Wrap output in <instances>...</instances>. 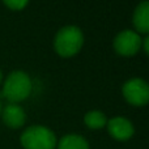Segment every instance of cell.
I'll list each match as a JSON object with an SVG mask.
<instances>
[{"mask_svg":"<svg viewBox=\"0 0 149 149\" xmlns=\"http://www.w3.org/2000/svg\"><path fill=\"white\" fill-rule=\"evenodd\" d=\"M84 45V34L79 26L65 25L54 37V50L63 58H71L80 52Z\"/></svg>","mask_w":149,"mask_h":149,"instance_id":"cell-1","label":"cell"},{"mask_svg":"<svg viewBox=\"0 0 149 149\" xmlns=\"http://www.w3.org/2000/svg\"><path fill=\"white\" fill-rule=\"evenodd\" d=\"M31 79L24 71H13L7 76L3 86V95L10 103H17L26 100L31 93Z\"/></svg>","mask_w":149,"mask_h":149,"instance_id":"cell-2","label":"cell"},{"mask_svg":"<svg viewBox=\"0 0 149 149\" xmlns=\"http://www.w3.org/2000/svg\"><path fill=\"white\" fill-rule=\"evenodd\" d=\"M20 140L24 149H55L58 144L55 134L45 126L28 127Z\"/></svg>","mask_w":149,"mask_h":149,"instance_id":"cell-3","label":"cell"},{"mask_svg":"<svg viewBox=\"0 0 149 149\" xmlns=\"http://www.w3.org/2000/svg\"><path fill=\"white\" fill-rule=\"evenodd\" d=\"M124 100L132 106H145L149 103V84L144 79L134 77L122 86Z\"/></svg>","mask_w":149,"mask_h":149,"instance_id":"cell-4","label":"cell"},{"mask_svg":"<svg viewBox=\"0 0 149 149\" xmlns=\"http://www.w3.org/2000/svg\"><path fill=\"white\" fill-rule=\"evenodd\" d=\"M141 37L137 31L126 29V30L119 31L114 38V50L118 55L122 56H132L137 54L141 49Z\"/></svg>","mask_w":149,"mask_h":149,"instance_id":"cell-5","label":"cell"},{"mask_svg":"<svg viewBox=\"0 0 149 149\" xmlns=\"http://www.w3.org/2000/svg\"><path fill=\"white\" fill-rule=\"evenodd\" d=\"M107 131L111 136L118 141H126L131 139L135 134L134 124L130 119L124 116H115L107 120Z\"/></svg>","mask_w":149,"mask_h":149,"instance_id":"cell-6","label":"cell"},{"mask_svg":"<svg viewBox=\"0 0 149 149\" xmlns=\"http://www.w3.org/2000/svg\"><path fill=\"white\" fill-rule=\"evenodd\" d=\"M1 118L5 126L17 130L25 124L26 114L24 109L17 103H9L1 110Z\"/></svg>","mask_w":149,"mask_h":149,"instance_id":"cell-7","label":"cell"},{"mask_svg":"<svg viewBox=\"0 0 149 149\" xmlns=\"http://www.w3.org/2000/svg\"><path fill=\"white\" fill-rule=\"evenodd\" d=\"M132 22L137 33L149 34V0L139 3L132 15Z\"/></svg>","mask_w":149,"mask_h":149,"instance_id":"cell-8","label":"cell"},{"mask_svg":"<svg viewBox=\"0 0 149 149\" xmlns=\"http://www.w3.org/2000/svg\"><path fill=\"white\" fill-rule=\"evenodd\" d=\"M58 149H89V144L82 136L70 134L63 136L56 144Z\"/></svg>","mask_w":149,"mask_h":149,"instance_id":"cell-9","label":"cell"},{"mask_svg":"<svg viewBox=\"0 0 149 149\" xmlns=\"http://www.w3.org/2000/svg\"><path fill=\"white\" fill-rule=\"evenodd\" d=\"M84 123L90 130H100L107 124V118L100 110H90L85 114Z\"/></svg>","mask_w":149,"mask_h":149,"instance_id":"cell-10","label":"cell"},{"mask_svg":"<svg viewBox=\"0 0 149 149\" xmlns=\"http://www.w3.org/2000/svg\"><path fill=\"white\" fill-rule=\"evenodd\" d=\"M3 1H4V4L7 5L8 8H10V9L21 10L28 5L29 0H3Z\"/></svg>","mask_w":149,"mask_h":149,"instance_id":"cell-11","label":"cell"},{"mask_svg":"<svg viewBox=\"0 0 149 149\" xmlns=\"http://www.w3.org/2000/svg\"><path fill=\"white\" fill-rule=\"evenodd\" d=\"M141 47H143V50L145 51V54H148L149 55V34L147 37H145L144 39H143V42H141Z\"/></svg>","mask_w":149,"mask_h":149,"instance_id":"cell-12","label":"cell"},{"mask_svg":"<svg viewBox=\"0 0 149 149\" xmlns=\"http://www.w3.org/2000/svg\"><path fill=\"white\" fill-rule=\"evenodd\" d=\"M1 80H3V73H1V71H0V82H1Z\"/></svg>","mask_w":149,"mask_h":149,"instance_id":"cell-13","label":"cell"},{"mask_svg":"<svg viewBox=\"0 0 149 149\" xmlns=\"http://www.w3.org/2000/svg\"><path fill=\"white\" fill-rule=\"evenodd\" d=\"M0 114H1V103H0Z\"/></svg>","mask_w":149,"mask_h":149,"instance_id":"cell-14","label":"cell"}]
</instances>
